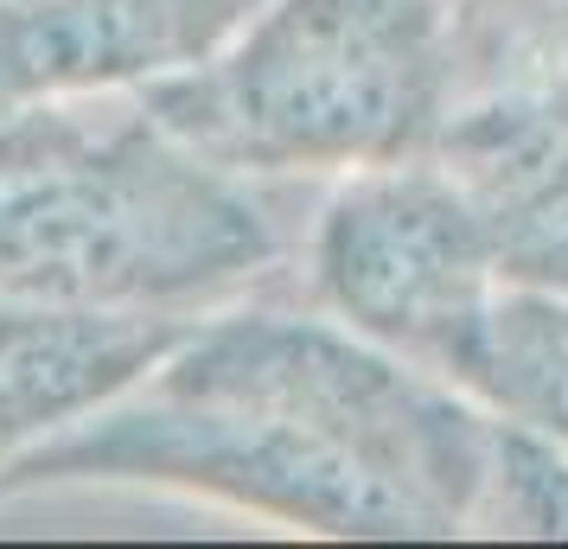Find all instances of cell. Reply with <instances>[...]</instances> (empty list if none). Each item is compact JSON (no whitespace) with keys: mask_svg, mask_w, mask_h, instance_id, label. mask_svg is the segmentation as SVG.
I'll list each match as a JSON object with an SVG mask.
<instances>
[{"mask_svg":"<svg viewBox=\"0 0 568 549\" xmlns=\"http://www.w3.org/2000/svg\"><path fill=\"white\" fill-rule=\"evenodd\" d=\"M268 211L154 109H0V282L64 307H166L256 282Z\"/></svg>","mask_w":568,"mask_h":549,"instance_id":"1","label":"cell"},{"mask_svg":"<svg viewBox=\"0 0 568 549\" xmlns=\"http://www.w3.org/2000/svg\"><path fill=\"white\" fill-rule=\"evenodd\" d=\"M454 96V0H262L141 103L231 173L428 154Z\"/></svg>","mask_w":568,"mask_h":549,"instance_id":"2","label":"cell"},{"mask_svg":"<svg viewBox=\"0 0 568 549\" xmlns=\"http://www.w3.org/2000/svg\"><path fill=\"white\" fill-rule=\"evenodd\" d=\"M154 384L301 421L415 498L440 523V537L473 530L491 409L415 358L364 339L358 326L287 314L217 319L205 333L192 326L166 352Z\"/></svg>","mask_w":568,"mask_h":549,"instance_id":"3","label":"cell"},{"mask_svg":"<svg viewBox=\"0 0 568 549\" xmlns=\"http://www.w3.org/2000/svg\"><path fill=\"white\" fill-rule=\"evenodd\" d=\"M45 467L180 479V486H205L268 518L326 530V537H440V523L415 498H403L389 479H377L326 435L268 416V409L180 396L166 384H154L134 409H115L97 428L45 447L32 472Z\"/></svg>","mask_w":568,"mask_h":549,"instance_id":"4","label":"cell"},{"mask_svg":"<svg viewBox=\"0 0 568 549\" xmlns=\"http://www.w3.org/2000/svg\"><path fill=\"white\" fill-rule=\"evenodd\" d=\"M313 288L345 326L435 370L498 294V256L466 185L428 154L352 166L313 231Z\"/></svg>","mask_w":568,"mask_h":549,"instance_id":"5","label":"cell"},{"mask_svg":"<svg viewBox=\"0 0 568 549\" xmlns=\"http://www.w3.org/2000/svg\"><path fill=\"white\" fill-rule=\"evenodd\" d=\"M466 199L479 205L498 282L568 294V115L530 90L491 83L440 109L428 141Z\"/></svg>","mask_w":568,"mask_h":549,"instance_id":"6","label":"cell"},{"mask_svg":"<svg viewBox=\"0 0 568 549\" xmlns=\"http://www.w3.org/2000/svg\"><path fill=\"white\" fill-rule=\"evenodd\" d=\"M262 0H0V109L192 71Z\"/></svg>","mask_w":568,"mask_h":549,"instance_id":"7","label":"cell"},{"mask_svg":"<svg viewBox=\"0 0 568 549\" xmlns=\"http://www.w3.org/2000/svg\"><path fill=\"white\" fill-rule=\"evenodd\" d=\"M185 333L141 314L97 307H0V441L90 409L129 377L160 365Z\"/></svg>","mask_w":568,"mask_h":549,"instance_id":"8","label":"cell"},{"mask_svg":"<svg viewBox=\"0 0 568 549\" xmlns=\"http://www.w3.org/2000/svg\"><path fill=\"white\" fill-rule=\"evenodd\" d=\"M440 377L498 416L542 428L568 454V294L498 282Z\"/></svg>","mask_w":568,"mask_h":549,"instance_id":"9","label":"cell"},{"mask_svg":"<svg viewBox=\"0 0 568 549\" xmlns=\"http://www.w3.org/2000/svg\"><path fill=\"white\" fill-rule=\"evenodd\" d=\"M473 537H568V454L542 428L491 409Z\"/></svg>","mask_w":568,"mask_h":549,"instance_id":"10","label":"cell"}]
</instances>
